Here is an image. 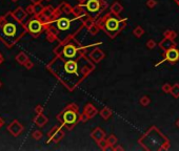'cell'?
<instances>
[{"label": "cell", "mask_w": 179, "mask_h": 151, "mask_svg": "<svg viewBox=\"0 0 179 151\" xmlns=\"http://www.w3.org/2000/svg\"><path fill=\"white\" fill-rule=\"evenodd\" d=\"M26 34L28 30L25 24L18 21L11 11L0 16V41L6 47L12 48L15 46Z\"/></svg>", "instance_id": "cell-1"}, {"label": "cell", "mask_w": 179, "mask_h": 151, "mask_svg": "<svg viewBox=\"0 0 179 151\" xmlns=\"http://www.w3.org/2000/svg\"><path fill=\"white\" fill-rule=\"evenodd\" d=\"M48 68L70 89H73L74 86L78 83L77 77H79V64L73 59L57 57L48 64Z\"/></svg>", "instance_id": "cell-2"}, {"label": "cell", "mask_w": 179, "mask_h": 151, "mask_svg": "<svg viewBox=\"0 0 179 151\" xmlns=\"http://www.w3.org/2000/svg\"><path fill=\"white\" fill-rule=\"evenodd\" d=\"M77 110H78V108L74 104L68 105L60 114H58V116H57L58 121H60L63 125H66L68 129H72L79 120Z\"/></svg>", "instance_id": "cell-3"}, {"label": "cell", "mask_w": 179, "mask_h": 151, "mask_svg": "<svg viewBox=\"0 0 179 151\" xmlns=\"http://www.w3.org/2000/svg\"><path fill=\"white\" fill-rule=\"evenodd\" d=\"M25 26H26L28 33H30L33 37H38V36L40 35L43 30L46 28V24H43L42 21H41L37 16L30 19V20L26 22Z\"/></svg>", "instance_id": "cell-4"}, {"label": "cell", "mask_w": 179, "mask_h": 151, "mask_svg": "<svg viewBox=\"0 0 179 151\" xmlns=\"http://www.w3.org/2000/svg\"><path fill=\"white\" fill-rule=\"evenodd\" d=\"M103 25H104L106 30L110 34V36L114 37V36L118 33V30H120L121 21L117 20V19H115V18H108Z\"/></svg>", "instance_id": "cell-5"}, {"label": "cell", "mask_w": 179, "mask_h": 151, "mask_svg": "<svg viewBox=\"0 0 179 151\" xmlns=\"http://www.w3.org/2000/svg\"><path fill=\"white\" fill-rule=\"evenodd\" d=\"M64 136V133L63 131L61 130L60 127L58 126H55L52 128V130L48 132V140H46V143H51V142H54V143H58L60 142L61 140L63 138Z\"/></svg>", "instance_id": "cell-6"}, {"label": "cell", "mask_w": 179, "mask_h": 151, "mask_svg": "<svg viewBox=\"0 0 179 151\" xmlns=\"http://www.w3.org/2000/svg\"><path fill=\"white\" fill-rule=\"evenodd\" d=\"M23 125H21L17 120H14L10 125L8 126V130L10 131V133L14 136H18L19 134L22 133L23 131Z\"/></svg>", "instance_id": "cell-7"}, {"label": "cell", "mask_w": 179, "mask_h": 151, "mask_svg": "<svg viewBox=\"0 0 179 151\" xmlns=\"http://www.w3.org/2000/svg\"><path fill=\"white\" fill-rule=\"evenodd\" d=\"M12 14H13V16H14L18 21H20V22H23L29 15L26 10L22 8L21 6H18V8H16L14 11H12Z\"/></svg>", "instance_id": "cell-8"}, {"label": "cell", "mask_w": 179, "mask_h": 151, "mask_svg": "<svg viewBox=\"0 0 179 151\" xmlns=\"http://www.w3.org/2000/svg\"><path fill=\"white\" fill-rule=\"evenodd\" d=\"M179 60V50L176 49L175 47L171 48L168 52H165V57H164V61L168 62H176Z\"/></svg>", "instance_id": "cell-9"}, {"label": "cell", "mask_w": 179, "mask_h": 151, "mask_svg": "<svg viewBox=\"0 0 179 151\" xmlns=\"http://www.w3.org/2000/svg\"><path fill=\"white\" fill-rule=\"evenodd\" d=\"M86 8L90 13H97L100 10V0H86Z\"/></svg>", "instance_id": "cell-10"}, {"label": "cell", "mask_w": 179, "mask_h": 151, "mask_svg": "<svg viewBox=\"0 0 179 151\" xmlns=\"http://www.w3.org/2000/svg\"><path fill=\"white\" fill-rule=\"evenodd\" d=\"M159 46H160V48H161L162 50H164V52H168V50L171 49V48L175 47V43L173 42V40H171V39H169V38L164 37L163 40L159 43Z\"/></svg>", "instance_id": "cell-11"}, {"label": "cell", "mask_w": 179, "mask_h": 151, "mask_svg": "<svg viewBox=\"0 0 179 151\" xmlns=\"http://www.w3.org/2000/svg\"><path fill=\"white\" fill-rule=\"evenodd\" d=\"M48 119L46 118L43 113H37V116L34 118V123H35L38 127H43V126L48 123Z\"/></svg>", "instance_id": "cell-12"}, {"label": "cell", "mask_w": 179, "mask_h": 151, "mask_svg": "<svg viewBox=\"0 0 179 151\" xmlns=\"http://www.w3.org/2000/svg\"><path fill=\"white\" fill-rule=\"evenodd\" d=\"M91 135H92V138H93V140H95L97 143H98V142H100L101 140L106 138V133H104V131L102 130L101 128H99V127H98V128H96L95 130L92 132Z\"/></svg>", "instance_id": "cell-13"}, {"label": "cell", "mask_w": 179, "mask_h": 151, "mask_svg": "<svg viewBox=\"0 0 179 151\" xmlns=\"http://www.w3.org/2000/svg\"><path fill=\"white\" fill-rule=\"evenodd\" d=\"M90 57H91V59L95 63H98L104 58V53L100 49H94L91 53V56H90Z\"/></svg>", "instance_id": "cell-14"}, {"label": "cell", "mask_w": 179, "mask_h": 151, "mask_svg": "<svg viewBox=\"0 0 179 151\" xmlns=\"http://www.w3.org/2000/svg\"><path fill=\"white\" fill-rule=\"evenodd\" d=\"M84 112L88 113V116L91 119L97 114V109H96L93 105H91V104H88V105L86 106V108H84Z\"/></svg>", "instance_id": "cell-15"}, {"label": "cell", "mask_w": 179, "mask_h": 151, "mask_svg": "<svg viewBox=\"0 0 179 151\" xmlns=\"http://www.w3.org/2000/svg\"><path fill=\"white\" fill-rule=\"evenodd\" d=\"M15 59H16V61H17V62L20 64V65H24V63L29 60V57L26 56V54H25V53H23V52H20V53L16 56Z\"/></svg>", "instance_id": "cell-16"}, {"label": "cell", "mask_w": 179, "mask_h": 151, "mask_svg": "<svg viewBox=\"0 0 179 151\" xmlns=\"http://www.w3.org/2000/svg\"><path fill=\"white\" fill-rule=\"evenodd\" d=\"M122 10H123V6L120 4L119 2H114L113 3V5L111 6V11H112V13H113L114 15H119L121 12H122Z\"/></svg>", "instance_id": "cell-17"}, {"label": "cell", "mask_w": 179, "mask_h": 151, "mask_svg": "<svg viewBox=\"0 0 179 151\" xmlns=\"http://www.w3.org/2000/svg\"><path fill=\"white\" fill-rule=\"evenodd\" d=\"M54 13H55V8H53L51 5H48V6H44V10H43V12L41 14H43L46 17L52 19V17L54 16Z\"/></svg>", "instance_id": "cell-18"}, {"label": "cell", "mask_w": 179, "mask_h": 151, "mask_svg": "<svg viewBox=\"0 0 179 151\" xmlns=\"http://www.w3.org/2000/svg\"><path fill=\"white\" fill-rule=\"evenodd\" d=\"M100 116L101 118L104 119V120H108L112 116V110L110 108H108V107H104V108L100 111Z\"/></svg>", "instance_id": "cell-19"}, {"label": "cell", "mask_w": 179, "mask_h": 151, "mask_svg": "<svg viewBox=\"0 0 179 151\" xmlns=\"http://www.w3.org/2000/svg\"><path fill=\"white\" fill-rule=\"evenodd\" d=\"M43 10H44V6H43L41 3H36V4H34V15L35 16L40 15L41 13L43 12Z\"/></svg>", "instance_id": "cell-20"}, {"label": "cell", "mask_w": 179, "mask_h": 151, "mask_svg": "<svg viewBox=\"0 0 179 151\" xmlns=\"http://www.w3.org/2000/svg\"><path fill=\"white\" fill-rule=\"evenodd\" d=\"M174 98H179V84H174L172 86L171 92H170Z\"/></svg>", "instance_id": "cell-21"}, {"label": "cell", "mask_w": 179, "mask_h": 151, "mask_svg": "<svg viewBox=\"0 0 179 151\" xmlns=\"http://www.w3.org/2000/svg\"><path fill=\"white\" fill-rule=\"evenodd\" d=\"M133 34L136 36L137 38H140L144 34V30H143V28H142L141 26H139V25H138V26H136V28H134Z\"/></svg>", "instance_id": "cell-22"}, {"label": "cell", "mask_w": 179, "mask_h": 151, "mask_svg": "<svg viewBox=\"0 0 179 151\" xmlns=\"http://www.w3.org/2000/svg\"><path fill=\"white\" fill-rule=\"evenodd\" d=\"M163 35L165 38H169V39H171V40H174L175 38L177 37V34L175 33L174 30H165Z\"/></svg>", "instance_id": "cell-23"}, {"label": "cell", "mask_w": 179, "mask_h": 151, "mask_svg": "<svg viewBox=\"0 0 179 151\" xmlns=\"http://www.w3.org/2000/svg\"><path fill=\"white\" fill-rule=\"evenodd\" d=\"M139 102H140V105L145 107V106H148L150 104L151 100H150V98L148 96H144V97H142V98L140 99V101H139Z\"/></svg>", "instance_id": "cell-24"}, {"label": "cell", "mask_w": 179, "mask_h": 151, "mask_svg": "<svg viewBox=\"0 0 179 151\" xmlns=\"http://www.w3.org/2000/svg\"><path fill=\"white\" fill-rule=\"evenodd\" d=\"M42 135L43 134L40 130H35L33 133H32V138H33L34 140H36V141H39V140L42 138Z\"/></svg>", "instance_id": "cell-25"}, {"label": "cell", "mask_w": 179, "mask_h": 151, "mask_svg": "<svg viewBox=\"0 0 179 151\" xmlns=\"http://www.w3.org/2000/svg\"><path fill=\"white\" fill-rule=\"evenodd\" d=\"M106 141H108V144H111V145H116L117 144V138L115 135H110L108 138H106Z\"/></svg>", "instance_id": "cell-26"}, {"label": "cell", "mask_w": 179, "mask_h": 151, "mask_svg": "<svg viewBox=\"0 0 179 151\" xmlns=\"http://www.w3.org/2000/svg\"><path fill=\"white\" fill-rule=\"evenodd\" d=\"M84 25H86V28H92L94 25V20L92 18H86V21H84Z\"/></svg>", "instance_id": "cell-27"}, {"label": "cell", "mask_w": 179, "mask_h": 151, "mask_svg": "<svg viewBox=\"0 0 179 151\" xmlns=\"http://www.w3.org/2000/svg\"><path fill=\"white\" fill-rule=\"evenodd\" d=\"M171 89H172V86L170 85L169 83H165L162 86V91H163L164 93H170L171 92Z\"/></svg>", "instance_id": "cell-28"}, {"label": "cell", "mask_w": 179, "mask_h": 151, "mask_svg": "<svg viewBox=\"0 0 179 151\" xmlns=\"http://www.w3.org/2000/svg\"><path fill=\"white\" fill-rule=\"evenodd\" d=\"M146 5H148L149 8H154L157 5V1H155V0H148L146 1Z\"/></svg>", "instance_id": "cell-29"}, {"label": "cell", "mask_w": 179, "mask_h": 151, "mask_svg": "<svg viewBox=\"0 0 179 151\" xmlns=\"http://www.w3.org/2000/svg\"><path fill=\"white\" fill-rule=\"evenodd\" d=\"M23 66H24V67L26 68V69H29V71H30V69H32V68H33L34 64H33V62H32V61H31L30 59H29V60L24 63V65H23Z\"/></svg>", "instance_id": "cell-30"}, {"label": "cell", "mask_w": 179, "mask_h": 151, "mask_svg": "<svg viewBox=\"0 0 179 151\" xmlns=\"http://www.w3.org/2000/svg\"><path fill=\"white\" fill-rule=\"evenodd\" d=\"M146 46H148L149 49H153V48L156 46V43H155L154 40H149L148 42H146Z\"/></svg>", "instance_id": "cell-31"}, {"label": "cell", "mask_w": 179, "mask_h": 151, "mask_svg": "<svg viewBox=\"0 0 179 151\" xmlns=\"http://www.w3.org/2000/svg\"><path fill=\"white\" fill-rule=\"evenodd\" d=\"M98 26H96L95 24L93 25V26H92V28H88V30H90V33L92 34V35H96V34L98 33Z\"/></svg>", "instance_id": "cell-32"}, {"label": "cell", "mask_w": 179, "mask_h": 151, "mask_svg": "<svg viewBox=\"0 0 179 151\" xmlns=\"http://www.w3.org/2000/svg\"><path fill=\"white\" fill-rule=\"evenodd\" d=\"M108 141H106V138H103V140H101L100 142H98V145H99V147H100L101 149H102V150H103L104 149V147L106 146V145H108Z\"/></svg>", "instance_id": "cell-33"}, {"label": "cell", "mask_w": 179, "mask_h": 151, "mask_svg": "<svg viewBox=\"0 0 179 151\" xmlns=\"http://www.w3.org/2000/svg\"><path fill=\"white\" fill-rule=\"evenodd\" d=\"M26 12H28V14H34V4L32 3V4H30V5H28L26 6Z\"/></svg>", "instance_id": "cell-34"}, {"label": "cell", "mask_w": 179, "mask_h": 151, "mask_svg": "<svg viewBox=\"0 0 179 151\" xmlns=\"http://www.w3.org/2000/svg\"><path fill=\"white\" fill-rule=\"evenodd\" d=\"M35 111L36 113H43V107L41 105H37L35 107Z\"/></svg>", "instance_id": "cell-35"}, {"label": "cell", "mask_w": 179, "mask_h": 151, "mask_svg": "<svg viewBox=\"0 0 179 151\" xmlns=\"http://www.w3.org/2000/svg\"><path fill=\"white\" fill-rule=\"evenodd\" d=\"M104 151H114V148H113V145H111V144H108L106 147H104L103 149Z\"/></svg>", "instance_id": "cell-36"}, {"label": "cell", "mask_w": 179, "mask_h": 151, "mask_svg": "<svg viewBox=\"0 0 179 151\" xmlns=\"http://www.w3.org/2000/svg\"><path fill=\"white\" fill-rule=\"evenodd\" d=\"M30 1L33 3V4H36V3H41L43 0H30Z\"/></svg>", "instance_id": "cell-37"}, {"label": "cell", "mask_w": 179, "mask_h": 151, "mask_svg": "<svg viewBox=\"0 0 179 151\" xmlns=\"http://www.w3.org/2000/svg\"><path fill=\"white\" fill-rule=\"evenodd\" d=\"M119 150L122 151V150H123V148H122L121 146H117V147H115V148H114V151H119Z\"/></svg>", "instance_id": "cell-38"}, {"label": "cell", "mask_w": 179, "mask_h": 151, "mask_svg": "<svg viewBox=\"0 0 179 151\" xmlns=\"http://www.w3.org/2000/svg\"><path fill=\"white\" fill-rule=\"evenodd\" d=\"M3 61H4V58H3V56L0 54V65H1V64L3 63Z\"/></svg>", "instance_id": "cell-39"}, {"label": "cell", "mask_w": 179, "mask_h": 151, "mask_svg": "<svg viewBox=\"0 0 179 151\" xmlns=\"http://www.w3.org/2000/svg\"><path fill=\"white\" fill-rule=\"evenodd\" d=\"M3 124H4V121H3L2 118L0 116V128H1V127H2V126H3Z\"/></svg>", "instance_id": "cell-40"}, {"label": "cell", "mask_w": 179, "mask_h": 151, "mask_svg": "<svg viewBox=\"0 0 179 151\" xmlns=\"http://www.w3.org/2000/svg\"><path fill=\"white\" fill-rule=\"evenodd\" d=\"M77 1H79L80 3H84L86 1V0H77Z\"/></svg>", "instance_id": "cell-41"}, {"label": "cell", "mask_w": 179, "mask_h": 151, "mask_svg": "<svg viewBox=\"0 0 179 151\" xmlns=\"http://www.w3.org/2000/svg\"><path fill=\"white\" fill-rule=\"evenodd\" d=\"M176 125H177V127H178V128H179V120L176 122Z\"/></svg>", "instance_id": "cell-42"}, {"label": "cell", "mask_w": 179, "mask_h": 151, "mask_svg": "<svg viewBox=\"0 0 179 151\" xmlns=\"http://www.w3.org/2000/svg\"><path fill=\"white\" fill-rule=\"evenodd\" d=\"M11 1H12V2H17L18 0H11Z\"/></svg>", "instance_id": "cell-43"}, {"label": "cell", "mask_w": 179, "mask_h": 151, "mask_svg": "<svg viewBox=\"0 0 179 151\" xmlns=\"http://www.w3.org/2000/svg\"><path fill=\"white\" fill-rule=\"evenodd\" d=\"M1 86H2V82L0 81V88H1Z\"/></svg>", "instance_id": "cell-44"}, {"label": "cell", "mask_w": 179, "mask_h": 151, "mask_svg": "<svg viewBox=\"0 0 179 151\" xmlns=\"http://www.w3.org/2000/svg\"></svg>", "instance_id": "cell-45"}]
</instances>
